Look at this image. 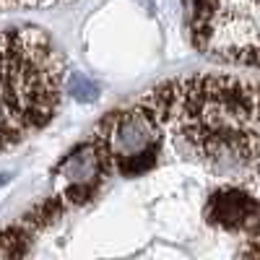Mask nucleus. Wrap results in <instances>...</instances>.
I'll list each match as a JSON object with an SVG mask.
<instances>
[{"mask_svg": "<svg viewBox=\"0 0 260 260\" xmlns=\"http://www.w3.org/2000/svg\"><path fill=\"white\" fill-rule=\"evenodd\" d=\"M185 6L201 50L260 68V0H185Z\"/></svg>", "mask_w": 260, "mask_h": 260, "instance_id": "nucleus-3", "label": "nucleus"}, {"mask_svg": "<svg viewBox=\"0 0 260 260\" xmlns=\"http://www.w3.org/2000/svg\"><path fill=\"white\" fill-rule=\"evenodd\" d=\"M68 91H71L76 99H81V102H94V99H96V86H94L91 81L81 78V76H73V78H71Z\"/></svg>", "mask_w": 260, "mask_h": 260, "instance_id": "nucleus-4", "label": "nucleus"}, {"mask_svg": "<svg viewBox=\"0 0 260 260\" xmlns=\"http://www.w3.org/2000/svg\"><path fill=\"white\" fill-rule=\"evenodd\" d=\"M99 177H180L190 195V240L260 255V81L190 76L156 86L96 130ZM99 182V180H96Z\"/></svg>", "mask_w": 260, "mask_h": 260, "instance_id": "nucleus-1", "label": "nucleus"}, {"mask_svg": "<svg viewBox=\"0 0 260 260\" xmlns=\"http://www.w3.org/2000/svg\"><path fill=\"white\" fill-rule=\"evenodd\" d=\"M62 96V57L37 29L0 31V151L47 125Z\"/></svg>", "mask_w": 260, "mask_h": 260, "instance_id": "nucleus-2", "label": "nucleus"}]
</instances>
